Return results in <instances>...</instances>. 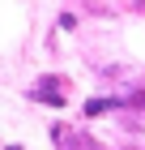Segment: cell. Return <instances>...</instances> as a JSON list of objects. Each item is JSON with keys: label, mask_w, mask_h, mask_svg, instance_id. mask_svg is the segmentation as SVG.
<instances>
[]
</instances>
